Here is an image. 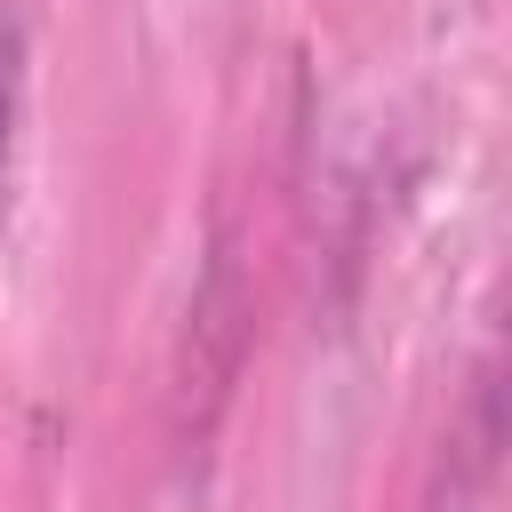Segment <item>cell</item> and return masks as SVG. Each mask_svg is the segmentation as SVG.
<instances>
[{
  "label": "cell",
  "mask_w": 512,
  "mask_h": 512,
  "mask_svg": "<svg viewBox=\"0 0 512 512\" xmlns=\"http://www.w3.org/2000/svg\"><path fill=\"white\" fill-rule=\"evenodd\" d=\"M16 104H24V24H16V0H0V216H8V168H16Z\"/></svg>",
  "instance_id": "cell-1"
}]
</instances>
